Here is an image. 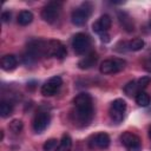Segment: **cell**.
Returning <instances> with one entry per match:
<instances>
[{
    "mask_svg": "<svg viewBox=\"0 0 151 151\" xmlns=\"http://www.w3.org/2000/svg\"><path fill=\"white\" fill-rule=\"evenodd\" d=\"M144 45H145V42H144L143 39H140V38H134V39L130 40V41L126 44V47H127V50H130V51L137 52V51H140V50L144 47Z\"/></svg>",
    "mask_w": 151,
    "mask_h": 151,
    "instance_id": "cell-20",
    "label": "cell"
},
{
    "mask_svg": "<svg viewBox=\"0 0 151 151\" xmlns=\"http://www.w3.org/2000/svg\"><path fill=\"white\" fill-rule=\"evenodd\" d=\"M9 129L11 131H13L14 133H19L22 130V122L19 119H14L9 123Z\"/></svg>",
    "mask_w": 151,
    "mask_h": 151,
    "instance_id": "cell-23",
    "label": "cell"
},
{
    "mask_svg": "<svg viewBox=\"0 0 151 151\" xmlns=\"http://www.w3.org/2000/svg\"><path fill=\"white\" fill-rule=\"evenodd\" d=\"M74 111H73V122L78 126H87L93 118V104L92 98L88 93L81 92L77 94L73 99Z\"/></svg>",
    "mask_w": 151,
    "mask_h": 151,
    "instance_id": "cell-1",
    "label": "cell"
},
{
    "mask_svg": "<svg viewBox=\"0 0 151 151\" xmlns=\"http://www.w3.org/2000/svg\"><path fill=\"white\" fill-rule=\"evenodd\" d=\"M150 83H151V77H147V76L142 77L140 79H138V80H137V84H138L139 91H142L143 88H145Z\"/></svg>",
    "mask_w": 151,
    "mask_h": 151,
    "instance_id": "cell-25",
    "label": "cell"
},
{
    "mask_svg": "<svg viewBox=\"0 0 151 151\" xmlns=\"http://www.w3.org/2000/svg\"><path fill=\"white\" fill-rule=\"evenodd\" d=\"M1 20H2V22H8V21L11 20V12H9V11L2 12V14H1Z\"/></svg>",
    "mask_w": 151,
    "mask_h": 151,
    "instance_id": "cell-26",
    "label": "cell"
},
{
    "mask_svg": "<svg viewBox=\"0 0 151 151\" xmlns=\"http://www.w3.org/2000/svg\"><path fill=\"white\" fill-rule=\"evenodd\" d=\"M90 145L92 147H98V149H106L110 145V137L107 133L105 132H100L97 133L94 136H92L91 140H90Z\"/></svg>",
    "mask_w": 151,
    "mask_h": 151,
    "instance_id": "cell-13",
    "label": "cell"
},
{
    "mask_svg": "<svg viewBox=\"0 0 151 151\" xmlns=\"http://www.w3.org/2000/svg\"><path fill=\"white\" fill-rule=\"evenodd\" d=\"M46 47L47 41L42 40H31L27 44L26 53L24 54V61L25 64H33L35 63L40 57L46 55Z\"/></svg>",
    "mask_w": 151,
    "mask_h": 151,
    "instance_id": "cell-2",
    "label": "cell"
},
{
    "mask_svg": "<svg viewBox=\"0 0 151 151\" xmlns=\"http://www.w3.org/2000/svg\"><path fill=\"white\" fill-rule=\"evenodd\" d=\"M92 9H93V6L88 1H85L80 4L78 7H76L71 13V21L73 22V25L76 26L85 25L92 14Z\"/></svg>",
    "mask_w": 151,
    "mask_h": 151,
    "instance_id": "cell-3",
    "label": "cell"
},
{
    "mask_svg": "<svg viewBox=\"0 0 151 151\" xmlns=\"http://www.w3.org/2000/svg\"><path fill=\"white\" fill-rule=\"evenodd\" d=\"M51 122V117H50V113L47 112H44V111H40L35 114L34 119H33V130L37 132V133H41L42 131H45L48 126Z\"/></svg>",
    "mask_w": 151,
    "mask_h": 151,
    "instance_id": "cell-11",
    "label": "cell"
},
{
    "mask_svg": "<svg viewBox=\"0 0 151 151\" xmlns=\"http://www.w3.org/2000/svg\"><path fill=\"white\" fill-rule=\"evenodd\" d=\"M125 66H126V61L124 59L110 58V59H105L104 61H101L99 70L103 74H112V73L123 71L125 68Z\"/></svg>",
    "mask_w": 151,
    "mask_h": 151,
    "instance_id": "cell-4",
    "label": "cell"
},
{
    "mask_svg": "<svg viewBox=\"0 0 151 151\" xmlns=\"http://www.w3.org/2000/svg\"><path fill=\"white\" fill-rule=\"evenodd\" d=\"M0 65H1V68L4 71H13L17 66H18V60L15 58V55L13 54H6L1 58V61H0Z\"/></svg>",
    "mask_w": 151,
    "mask_h": 151,
    "instance_id": "cell-15",
    "label": "cell"
},
{
    "mask_svg": "<svg viewBox=\"0 0 151 151\" xmlns=\"http://www.w3.org/2000/svg\"><path fill=\"white\" fill-rule=\"evenodd\" d=\"M120 142L126 147L127 151H140L142 150V142L139 137L132 132H124L120 136Z\"/></svg>",
    "mask_w": 151,
    "mask_h": 151,
    "instance_id": "cell-9",
    "label": "cell"
},
{
    "mask_svg": "<svg viewBox=\"0 0 151 151\" xmlns=\"http://www.w3.org/2000/svg\"><path fill=\"white\" fill-rule=\"evenodd\" d=\"M91 46V39L86 33H76L72 38V47L77 54H84Z\"/></svg>",
    "mask_w": 151,
    "mask_h": 151,
    "instance_id": "cell-6",
    "label": "cell"
},
{
    "mask_svg": "<svg viewBox=\"0 0 151 151\" xmlns=\"http://www.w3.org/2000/svg\"><path fill=\"white\" fill-rule=\"evenodd\" d=\"M125 111H126V103L124 99L118 98L114 99L110 106V117L113 122L116 123H120L124 119L125 116Z\"/></svg>",
    "mask_w": 151,
    "mask_h": 151,
    "instance_id": "cell-8",
    "label": "cell"
},
{
    "mask_svg": "<svg viewBox=\"0 0 151 151\" xmlns=\"http://www.w3.org/2000/svg\"><path fill=\"white\" fill-rule=\"evenodd\" d=\"M124 92L127 94V96H133V94H137L139 92V87H138V84L136 80H132V81H129L125 86H124Z\"/></svg>",
    "mask_w": 151,
    "mask_h": 151,
    "instance_id": "cell-22",
    "label": "cell"
},
{
    "mask_svg": "<svg viewBox=\"0 0 151 151\" xmlns=\"http://www.w3.org/2000/svg\"><path fill=\"white\" fill-rule=\"evenodd\" d=\"M149 137H150V139H151V126H150V129H149Z\"/></svg>",
    "mask_w": 151,
    "mask_h": 151,
    "instance_id": "cell-28",
    "label": "cell"
},
{
    "mask_svg": "<svg viewBox=\"0 0 151 151\" xmlns=\"http://www.w3.org/2000/svg\"><path fill=\"white\" fill-rule=\"evenodd\" d=\"M60 9H61L60 1H50L41 9V18L44 19V21L48 24H53L58 19L60 14Z\"/></svg>",
    "mask_w": 151,
    "mask_h": 151,
    "instance_id": "cell-5",
    "label": "cell"
},
{
    "mask_svg": "<svg viewBox=\"0 0 151 151\" xmlns=\"http://www.w3.org/2000/svg\"><path fill=\"white\" fill-rule=\"evenodd\" d=\"M71 149H72V139L67 133H64L59 142L58 147L54 151H71Z\"/></svg>",
    "mask_w": 151,
    "mask_h": 151,
    "instance_id": "cell-17",
    "label": "cell"
},
{
    "mask_svg": "<svg viewBox=\"0 0 151 151\" xmlns=\"http://www.w3.org/2000/svg\"><path fill=\"white\" fill-rule=\"evenodd\" d=\"M111 24H112V20H111V17L109 14H103L96 22H93L92 25V29L98 33V34H101V33H106L109 31V28L111 27Z\"/></svg>",
    "mask_w": 151,
    "mask_h": 151,
    "instance_id": "cell-12",
    "label": "cell"
},
{
    "mask_svg": "<svg viewBox=\"0 0 151 151\" xmlns=\"http://www.w3.org/2000/svg\"><path fill=\"white\" fill-rule=\"evenodd\" d=\"M61 85H63V79L59 76H54L50 78L46 83H44V85L41 86V94L45 97L54 96Z\"/></svg>",
    "mask_w": 151,
    "mask_h": 151,
    "instance_id": "cell-10",
    "label": "cell"
},
{
    "mask_svg": "<svg viewBox=\"0 0 151 151\" xmlns=\"http://www.w3.org/2000/svg\"><path fill=\"white\" fill-rule=\"evenodd\" d=\"M136 103L142 106V107H145L150 104V96L144 92V91H139L137 94H136Z\"/></svg>",
    "mask_w": 151,
    "mask_h": 151,
    "instance_id": "cell-21",
    "label": "cell"
},
{
    "mask_svg": "<svg viewBox=\"0 0 151 151\" xmlns=\"http://www.w3.org/2000/svg\"><path fill=\"white\" fill-rule=\"evenodd\" d=\"M66 55H67V50L61 41H59V40L47 41L46 57H53L59 60H63V59H65Z\"/></svg>",
    "mask_w": 151,
    "mask_h": 151,
    "instance_id": "cell-7",
    "label": "cell"
},
{
    "mask_svg": "<svg viewBox=\"0 0 151 151\" xmlns=\"http://www.w3.org/2000/svg\"><path fill=\"white\" fill-rule=\"evenodd\" d=\"M12 112H13V104L11 101L2 100L0 103V116L2 118H6V117L11 116Z\"/></svg>",
    "mask_w": 151,
    "mask_h": 151,
    "instance_id": "cell-19",
    "label": "cell"
},
{
    "mask_svg": "<svg viewBox=\"0 0 151 151\" xmlns=\"http://www.w3.org/2000/svg\"><path fill=\"white\" fill-rule=\"evenodd\" d=\"M97 60H98V54L92 51V52H90L87 55H85L83 59L79 60L78 66H79V68H81V70H87V68H91L92 66H94L96 63H97Z\"/></svg>",
    "mask_w": 151,
    "mask_h": 151,
    "instance_id": "cell-14",
    "label": "cell"
},
{
    "mask_svg": "<svg viewBox=\"0 0 151 151\" xmlns=\"http://www.w3.org/2000/svg\"><path fill=\"white\" fill-rule=\"evenodd\" d=\"M33 20V14L29 11H21L18 15V24L21 26H27L32 22Z\"/></svg>",
    "mask_w": 151,
    "mask_h": 151,
    "instance_id": "cell-18",
    "label": "cell"
},
{
    "mask_svg": "<svg viewBox=\"0 0 151 151\" xmlns=\"http://www.w3.org/2000/svg\"><path fill=\"white\" fill-rule=\"evenodd\" d=\"M99 35H100L101 41H104V42H109V41H110V35L107 34V32H106V33H101V34H99Z\"/></svg>",
    "mask_w": 151,
    "mask_h": 151,
    "instance_id": "cell-27",
    "label": "cell"
},
{
    "mask_svg": "<svg viewBox=\"0 0 151 151\" xmlns=\"http://www.w3.org/2000/svg\"><path fill=\"white\" fill-rule=\"evenodd\" d=\"M57 139H54V138H51V139H47L45 143H44V146H42V149H44V151H53L55 147H57Z\"/></svg>",
    "mask_w": 151,
    "mask_h": 151,
    "instance_id": "cell-24",
    "label": "cell"
},
{
    "mask_svg": "<svg viewBox=\"0 0 151 151\" xmlns=\"http://www.w3.org/2000/svg\"><path fill=\"white\" fill-rule=\"evenodd\" d=\"M118 18H119V21H120V24H122V26L124 27L125 31H127V32H132L133 31V28H134L133 21H132L131 17L126 12H119L118 13Z\"/></svg>",
    "mask_w": 151,
    "mask_h": 151,
    "instance_id": "cell-16",
    "label": "cell"
}]
</instances>
